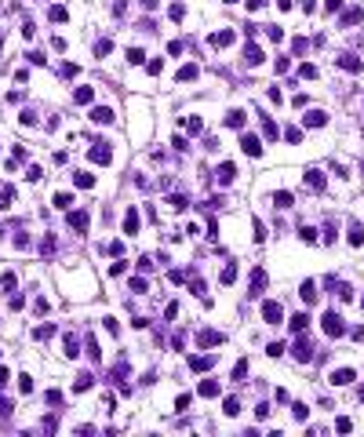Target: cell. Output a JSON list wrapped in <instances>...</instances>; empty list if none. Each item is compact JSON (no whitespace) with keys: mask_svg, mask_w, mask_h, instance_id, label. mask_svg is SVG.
Returning a JSON list of instances; mask_svg holds the SVG:
<instances>
[{"mask_svg":"<svg viewBox=\"0 0 364 437\" xmlns=\"http://www.w3.org/2000/svg\"><path fill=\"white\" fill-rule=\"evenodd\" d=\"M226 4H237V0H226Z\"/></svg>","mask_w":364,"mask_h":437,"instance_id":"1","label":"cell"}]
</instances>
